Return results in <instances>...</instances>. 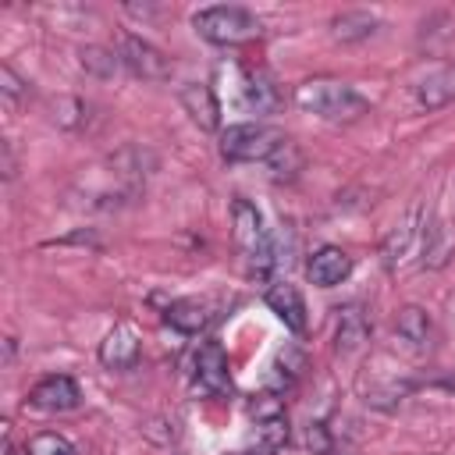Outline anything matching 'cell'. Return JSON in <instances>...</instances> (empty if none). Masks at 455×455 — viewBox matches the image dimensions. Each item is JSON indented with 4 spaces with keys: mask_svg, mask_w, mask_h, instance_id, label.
Listing matches in <instances>:
<instances>
[{
    "mask_svg": "<svg viewBox=\"0 0 455 455\" xmlns=\"http://www.w3.org/2000/svg\"><path fill=\"white\" fill-rule=\"evenodd\" d=\"M295 107L323 121H359L363 114H370V103L338 78H309L295 85Z\"/></svg>",
    "mask_w": 455,
    "mask_h": 455,
    "instance_id": "cell-1",
    "label": "cell"
},
{
    "mask_svg": "<svg viewBox=\"0 0 455 455\" xmlns=\"http://www.w3.org/2000/svg\"><path fill=\"white\" fill-rule=\"evenodd\" d=\"M192 28L213 46H242L259 36V18L238 4H213L192 14Z\"/></svg>",
    "mask_w": 455,
    "mask_h": 455,
    "instance_id": "cell-2",
    "label": "cell"
},
{
    "mask_svg": "<svg viewBox=\"0 0 455 455\" xmlns=\"http://www.w3.org/2000/svg\"><path fill=\"white\" fill-rule=\"evenodd\" d=\"M281 142L284 135L277 128L259 124V121H238L220 132V156L231 164H256V160L267 164Z\"/></svg>",
    "mask_w": 455,
    "mask_h": 455,
    "instance_id": "cell-3",
    "label": "cell"
},
{
    "mask_svg": "<svg viewBox=\"0 0 455 455\" xmlns=\"http://www.w3.org/2000/svg\"><path fill=\"white\" fill-rule=\"evenodd\" d=\"M117 57H121V68L128 75L142 78V82H164V78H171V57L160 46H153L149 39L135 36V32H124L117 39Z\"/></svg>",
    "mask_w": 455,
    "mask_h": 455,
    "instance_id": "cell-4",
    "label": "cell"
},
{
    "mask_svg": "<svg viewBox=\"0 0 455 455\" xmlns=\"http://www.w3.org/2000/svg\"><path fill=\"white\" fill-rule=\"evenodd\" d=\"M78 402H82V391H78L75 377H68V373H46L28 391V405H36L43 412H71V409H78Z\"/></svg>",
    "mask_w": 455,
    "mask_h": 455,
    "instance_id": "cell-5",
    "label": "cell"
},
{
    "mask_svg": "<svg viewBox=\"0 0 455 455\" xmlns=\"http://www.w3.org/2000/svg\"><path fill=\"white\" fill-rule=\"evenodd\" d=\"M192 380L199 391L206 395H220L231 387V373H228V352L217 341H203L192 355Z\"/></svg>",
    "mask_w": 455,
    "mask_h": 455,
    "instance_id": "cell-6",
    "label": "cell"
},
{
    "mask_svg": "<svg viewBox=\"0 0 455 455\" xmlns=\"http://www.w3.org/2000/svg\"><path fill=\"white\" fill-rule=\"evenodd\" d=\"M142 355V341L139 331L132 323H117L107 331V338L100 341V363L107 370H132Z\"/></svg>",
    "mask_w": 455,
    "mask_h": 455,
    "instance_id": "cell-7",
    "label": "cell"
},
{
    "mask_svg": "<svg viewBox=\"0 0 455 455\" xmlns=\"http://www.w3.org/2000/svg\"><path fill=\"white\" fill-rule=\"evenodd\" d=\"M306 274L316 288H338L341 281H348L352 274V256L341 249V245H320L309 263H306Z\"/></svg>",
    "mask_w": 455,
    "mask_h": 455,
    "instance_id": "cell-8",
    "label": "cell"
},
{
    "mask_svg": "<svg viewBox=\"0 0 455 455\" xmlns=\"http://www.w3.org/2000/svg\"><path fill=\"white\" fill-rule=\"evenodd\" d=\"M370 334H373V323H370V316H366V309H363L359 302H348V306H341V309H338V323H334V348H338L341 355L359 352V348L370 341Z\"/></svg>",
    "mask_w": 455,
    "mask_h": 455,
    "instance_id": "cell-9",
    "label": "cell"
},
{
    "mask_svg": "<svg viewBox=\"0 0 455 455\" xmlns=\"http://www.w3.org/2000/svg\"><path fill=\"white\" fill-rule=\"evenodd\" d=\"M178 100H181L185 114L192 117V124H199L203 132H217L220 128V103H217V92L206 82H185Z\"/></svg>",
    "mask_w": 455,
    "mask_h": 455,
    "instance_id": "cell-10",
    "label": "cell"
},
{
    "mask_svg": "<svg viewBox=\"0 0 455 455\" xmlns=\"http://www.w3.org/2000/svg\"><path fill=\"white\" fill-rule=\"evenodd\" d=\"M267 306H270V313L288 327V331H295V334H302L306 331V323H309V316H306V302H302V291L295 288V284H288V281H274L270 288H267Z\"/></svg>",
    "mask_w": 455,
    "mask_h": 455,
    "instance_id": "cell-11",
    "label": "cell"
},
{
    "mask_svg": "<svg viewBox=\"0 0 455 455\" xmlns=\"http://www.w3.org/2000/svg\"><path fill=\"white\" fill-rule=\"evenodd\" d=\"M210 320H213V309L203 299H174L164 306V323L174 327L178 334H199L210 327Z\"/></svg>",
    "mask_w": 455,
    "mask_h": 455,
    "instance_id": "cell-12",
    "label": "cell"
},
{
    "mask_svg": "<svg viewBox=\"0 0 455 455\" xmlns=\"http://www.w3.org/2000/svg\"><path fill=\"white\" fill-rule=\"evenodd\" d=\"M327 28H331V39H334V43L348 46V43H363V39H370V36L380 28V18H377L373 11L352 7V11H341V14H334Z\"/></svg>",
    "mask_w": 455,
    "mask_h": 455,
    "instance_id": "cell-13",
    "label": "cell"
},
{
    "mask_svg": "<svg viewBox=\"0 0 455 455\" xmlns=\"http://www.w3.org/2000/svg\"><path fill=\"white\" fill-rule=\"evenodd\" d=\"M395 331H398V338H402L409 348L423 352V348H430L434 320H430V313H427L423 306L409 302V306H402V309H398V316H395Z\"/></svg>",
    "mask_w": 455,
    "mask_h": 455,
    "instance_id": "cell-14",
    "label": "cell"
},
{
    "mask_svg": "<svg viewBox=\"0 0 455 455\" xmlns=\"http://www.w3.org/2000/svg\"><path fill=\"white\" fill-rule=\"evenodd\" d=\"M231 220H235V242L245 249V256L267 238V228H263V213L249 203V199H235L231 203Z\"/></svg>",
    "mask_w": 455,
    "mask_h": 455,
    "instance_id": "cell-15",
    "label": "cell"
},
{
    "mask_svg": "<svg viewBox=\"0 0 455 455\" xmlns=\"http://www.w3.org/2000/svg\"><path fill=\"white\" fill-rule=\"evenodd\" d=\"M416 220H419V210H409L395 228H391V235L384 238V245H380V256H384V267L387 270H395L409 252H412V245H416V235H419V228H416Z\"/></svg>",
    "mask_w": 455,
    "mask_h": 455,
    "instance_id": "cell-16",
    "label": "cell"
},
{
    "mask_svg": "<svg viewBox=\"0 0 455 455\" xmlns=\"http://www.w3.org/2000/svg\"><path fill=\"white\" fill-rule=\"evenodd\" d=\"M242 96H245V107L256 110V114H274L281 107V89L270 75L263 71H249L245 75V85H242Z\"/></svg>",
    "mask_w": 455,
    "mask_h": 455,
    "instance_id": "cell-17",
    "label": "cell"
},
{
    "mask_svg": "<svg viewBox=\"0 0 455 455\" xmlns=\"http://www.w3.org/2000/svg\"><path fill=\"white\" fill-rule=\"evenodd\" d=\"M412 100H416V107H419V110H437V107L451 103V100H455V68H448V71H437V75L423 78V82L416 85Z\"/></svg>",
    "mask_w": 455,
    "mask_h": 455,
    "instance_id": "cell-18",
    "label": "cell"
},
{
    "mask_svg": "<svg viewBox=\"0 0 455 455\" xmlns=\"http://www.w3.org/2000/svg\"><path fill=\"white\" fill-rule=\"evenodd\" d=\"M451 252H455V238L448 235V228H444L441 220H430V224L423 228V267L437 270V267L448 263Z\"/></svg>",
    "mask_w": 455,
    "mask_h": 455,
    "instance_id": "cell-19",
    "label": "cell"
},
{
    "mask_svg": "<svg viewBox=\"0 0 455 455\" xmlns=\"http://www.w3.org/2000/svg\"><path fill=\"white\" fill-rule=\"evenodd\" d=\"M50 110H53V114H50L53 124H57V128H68V132H82V128L92 121V107H89L82 96H57Z\"/></svg>",
    "mask_w": 455,
    "mask_h": 455,
    "instance_id": "cell-20",
    "label": "cell"
},
{
    "mask_svg": "<svg viewBox=\"0 0 455 455\" xmlns=\"http://www.w3.org/2000/svg\"><path fill=\"white\" fill-rule=\"evenodd\" d=\"M78 64H82V71L92 75V78H110V75L121 68V57H117V50L92 43V46H82V50H78Z\"/></svg>",
    "mask_w": 455,
    "mask_h": 455,
    "instance_id": "cell-21",
    "label": "cell"
},
{
    "mask_svg": "<svg viewBox=\"0 0 455 455\" xmlns=\"http://www.w3.org/2000/svg\"><path fill=\"white\" fill-rule=\"evenodd\" d=\"M267 167H270V178H274V181H295L299 171H302V153H299V146H295L291 139H284V142L277 146V153L267 160Z\"/></svg>",
    "mask_w": 455,
    "mask_h": 455,
    "instance_id": "cell-22",
    "label": "cell"
},
{
    "mask_svg": "<svg viewBox=\"0 0 455 455\" xmlns=\"http://www.w3.org/2000/svg\"><path fill=\"white\" fill-rule=\"evenodd\" d=\"M256 444H263L270 455H277L288 444V416H270V419H256Z\"/></svg>",
    "mask_w": 455,
    "mask_h": 455,
    "instance_id": "cell-23",
    "label": "cell"
},
{
    "mask_svg": "<svg viewBox=\"0 0 455 455\" xmlns=\"http://www.w3.org/2000/svg\"><path fill=\"white\" fill-rule=\"evenodd\" d=\"M25 455H78V448L57 430H39V434L28 437Z\"/></svg>",
    "mask_w": 455,
    "mask_h": 455,
    "instance_id": "cell-24",
    "label": "cell"
},
{
    "mask_svg": "<svg viewBox=\"0 0 455 455\" xmlns=\"http://www.w3.org/2000/svg\"><path fill=\"white\" fill-rule=\"evenodd\" d=\"M0 96H4L7 107H21V103L32 96L28 82H25L11 64H0Z\"/></svg>",
    "mask_w": 455,
    "mask_h": 455,
    "instance_id": "cell-25",
    "label": "cell"
},
{
    "mask_svg": "<svg viewBox=\"0 0 455 455\" xmlns=\"http://www.w3.org/2000/svg\"><path fill=\"white\" fill-rule=\"evenodd\" d=\"M306 448L313 455H334V434H331V427L323 419H313L306 427Z\"/></svg>",
    "mask_w": 455,
    "mask_h": 455,
    "instance_id": "cell-26",
    "label": "cell"
},
{
    "mask_svg": "<svg viewBox=\"0 0 455 455\" xmlns=\"http://www.w3.org/2000/svg\"><path fill=\"white\" fill-rule=\"evenodd\" d=\"M0 156H4V181H11L14 178V153H11V142H0Z\"/></svg>",
    "mask_w": 455,
    "mask_h": 455,
    "instance_id": "cell-27",
    "label": "cell"
},
{
    "mask_svg": "<svg viewBox=\"0 0 455 455\" xmlns=\"http://www.w3.org/2000/svg\"><path fill=\"white\" fill-rule=\"evenodd\" d=\"M231 455H270L263 444H249V448H238V451H231Z\"/></svg>",
    "mask_w": 455,
    "mask_h": 455,
    "instance_id": "cell-28",
    "label": "cell"
},
{
    "mask_svg": "<svg viewBox=\"0 0 455 455\" xmlns=\"http://www.w3.org/2000/svg\"><path fill=\"white\" fill-rule=\"evenodd\" d=\"M4 455H14V444H11V427L4 423Z\"/></svg>",
    "mask_w": 455,
    "mask_h": 455,
    "instance_id": "cell-29",
    "label": "cell"
}]
</instances>
